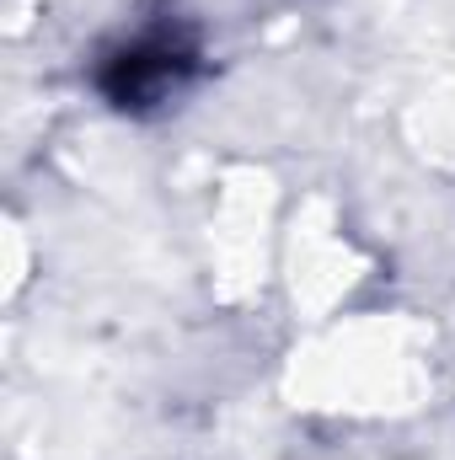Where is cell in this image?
<instances>
[{"label": "cell", "mask_w": 455, "mask_h": 460, "mask_svg": "<svg viewBox=\"0 0 455 460\" xmlns=\"http://www.w3.org/2000/svg\"><path fill=\"white\" fill-rule=\"evenodd\" d=\"M188 75H193V49L183 38H172V32H139V38L118 43L113 54H103L97 92L113 102L118 113H150V108L172 102Z\"/></svg>", "instance_id": "6da1fadb"}]
</instances>
